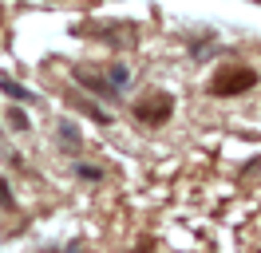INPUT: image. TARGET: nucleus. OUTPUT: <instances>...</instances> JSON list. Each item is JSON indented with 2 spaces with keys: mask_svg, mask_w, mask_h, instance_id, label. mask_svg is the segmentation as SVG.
<instances>
[{
  "mask_svg": "<svg viewBox=\"0 0 261 253\" xmlns=\"http://www.w3.org/2000/svg\"><path fill=\"white\" fill-rule=\"evenodd\" d=\"M257 83V71H249V67H226V71H218L210 83L214 95H238V91H249Z\"/></svg>",
  "mask_w": 261,
  "mask_h": 253,
  "instance_id": "f257e3e1",
  "label": "nucleus"
},
{
  "mask_svg": "<svg viewBox=\"0 0 261 253\" xmlns=\"http://www.w3.org/2000/svg\"><path fill=\"white\" fill-rule=\"evenodd\" d=\"M170 111H174L170 95L154 91L150 99H139V103H135V119H139V123H163V119L170 115Z\"/></svg>",
  "mask_w": 261,
  "mask_h": 253,
  "instance_id": "f03ea898",
  "label": "nucleus"
}]
</instances>
